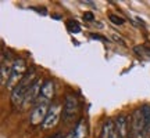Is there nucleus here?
Wrapping results in <instances>:
<instances>
[{"instance_id": "f257e3e1", "label": "nucleus", "mask_w": 150, "mask_h": 138, "mask_svg": "<svg viewBox=\"0 0 150 138\" xmlns=\"http://www.w3.org/2000/svg\"><path fill=\"white\" fill-rule=\"evenodd\" d=\"M36 80V70L31 69L29 72H27V75L24 76V79L17 84V87L11 91V102L14 105H22L25 95H27L28 90L31 89V86L33 84V82Z\"/></svg>"}, {"instance_id": "f03ea898", "label": "nucleus", "mask_w": 150, "mask_h": 138, "mask_svg": "<svg viewBox=\"0 0 150 138\" xmlns=\"http://www.w3.org/2000/svg\"><path fill=\"white\" fill-rule=\"evenodd\" d=\"M50 101L43 98L42 95L36 100V102L33 104L32 111H31V115H29V122L33 126H39V124H43L45 122V117L47 115L49 108H50Z\"/></svg>"}, {"instance_id": "7ed1b4c3", "label": "nucleus", "mask_w": 150, "mask_h": 138, "mask_svg": "<svg viewBox=\"0 0 150 138\" xmlns=\"http://www.w3.org/2000/svg\"><path fill=\"white\" fill-rule=\"evenodd\" d=\"M27 75V64L22 58H17L13 62V68H11V73H10V79L7 82L6 89L7 90L13 91L17 87V84L24 79V76Z\"/></svg>"}, {"instance_id": "20e7f679", "label": "nucleus", "mask_w": 150, "mask_h": 138, "mask_svg": "<svg viewBox=\"0 0 150 138\" xmlns=\"http://www.w3.org/2000/svg\"><path fill=\"white\" fill-rule=\"evenodd\" d=\"M131 135L132 138H146L147 131H146V122L142 109H136L131 119Z\"/></svg>"}, {"instance_id": "39448f33", "label": "nucleus", "mask_w": 150, "mask_h": 138, "mask_svg": "<svg viewBox=\"0 0 150 138\" xmlns=\"http://www.w3.org/2000/svg\"><path fill=\"white\" fill-rule=\"evenodd\" d=\"M63 113V105L60 102H52V105L49 108V112L46 117H45V122L42 124L43 130H50L54 128L60 122V117Z\"/></svg>"}, {"instance_id": "423d86ee", "label": "nucleus", "mask_w": 150, "mask_h": 138, "mask_svg": "<svg viewBox=\"0 0 150 138\" xmlns=\"http://www.w3.org/2000/svg\"><path fill=\"white\" fill-rule=\"evenodd\" d=\"M79 111V102L76 100L74 94H67L64 100V105H63V119L64 122H72L74 117L78 115Z\"/></svg>"}, {"instance_id": "0eeeda50", "label": "nucleus", "mask_w": 150, "mask_h": 138, "mask_svg": "<svg viewBox=\"0 0 150 138\" xmlns=\"http://www.w3.org/2000/svg\"><path fill=\"white\" fill-rule=\"evenodd\" d=\"M45 82H42V79H36L33 82V84L31 86V89L28 90L27 95H25V100H24V104L22 106L27 108L28 105H33L36 100L40 97V91H42V86Z\"/></svg>"}, {"instance_id": "6e6552de", "label": "nucleus", "mask_w": 150, "mask_h": 138, "mask_svg": "<svg viewBox=\"0 0 150 138\" xmlns=\"http://www.w3.org/2000/svg\"><path fill=\"white\" fill-rule=\"evenodd\" d=\"M11 68H13V64L10 62V55L6 57V53L3 50L1 51V69H0V83H1V87L7 86V82L10 79Z\"/></svg>"}, {"instance_id": "1a4fd4ad", "label": "nucleus", "mask_w": 150, "mask_h": 138, "mask_svg": "<svg viewBox=\"0 0 150 138\" xmlns=\"http://www.w3.org/2000/svg\"><path fill=\"white\" fill-rule=\"evenodd\" d=\"M114 123H115V131H117L118 138H131L128 117L125 115H120Z\"/></svg>"}, {"instance_id": "9d476101", "label": "nucleus", "mask_w": 150, "mask_h": 138, "mask_svg": "<svg viewBox=\"0 0 150 138\" xmlns=\"http://www.w3.org/2000/svg\"><path fill=\"white\" fill-rule=\"evenodd\" d=\"M65 138H86V123H85V120L81 119L79 122L76 123V126L65 135Z\"/></svg>"}, {"instance_id": "9b49d317", "label": "nucleus", "mask_w": 150, "mask_h": 138, "mask_svg": "<svg viewBox=\"0 0 150 138\" xmlns=\"http://www.w3.org/2000/svg\"><path fill=\"white\" fill-rule=\"evenodd\" d=\"M102 138H118L115 131V123L111 119H107L102 127Z\"/></svg>"}, {"instance_id": "f8f14e48", "label": "nucleus", "mask_w": 150, "mask_h": 138, "mask_svg": "<svg viewBox=\"0 0 150 138\" xmlns=\"http://www.w3.org/2000/svg\"><path fill=\"white\" fill-rule=\"evenodd\" d=\"M40 95L46 100H52L54 95V83L53 80H46L42 86V91H40Z\"/></svg>"}, {"instance_id": "ddd939ff", "label": "nucleus", "mask_w": 150, "mask_h": 138, "mask_svg": "<svg viewBox=\"0 0 150 138\" xmlns=\"http://www.w3.org/2000/svg\"><path fill=\"white\" fill-rule=\"evenodd\" d=\"M140 109H142V112H143V116H145L146 131H147V135L150 137V105H143Z\"/></svg>"}, {"instance_id": "4468645a", "label": "nucleus", "mask_w": 150, "mask_h": 138, "mask_svg": "<svg viewBox=\"0 0 150 138\" xmlns=\"http://www.w3.org/2000/svg\"><path fill=\"white\" fill-rule=\"evenodd\" d=\"M67 28H68V31H70L71 33H79L81 32V26L76 21H68L67 22Z\"/></svg>"}, {"instance_id": "2eb2a0df", "label": "nucleus", "mask_w": 150, "mask_h": 138, "mask_svg": "<svg viewBox=\"0 0 150 138\" xmlns=\"http://www.w3.org/2000/svg\"><path fill=\"white\" fill-rule=\"evenodd\" d=\"M110 21L114 24V25H124L125 24V20H124L122 17H118V15H115V14H110Z\"/></svg>"}, {"instance_id": "dca6fc26", "label": "nucleus", "mask_w": 150, "mask_h": 138, "mask_svg": "<svg viewBox=\"0 0 150 138\" xmlns=\"http://www.w3.org/2000/svg\"><path fill=\"white\" fill-rule=\"evenodd\" d=\"M83 20H85V21H93V20H95V15L92 14L91 11H86L85 14H83Z\"/></svg>"}, {"instance_id": "f3484780", "label": "nucleus", "mask_w": 150, "mask_h": 138, "mask_svg": "<svg viewBox=\"0 0 150 138\" xmlns=\"http://www.w3.org/2000/svg\"><path fill=\"white\" fill-rule=\"evenodd\" d=\"M112 39H114V40H115V42H118V43H121V44H122V46H125V42H124V40H121V39H120V37H117V35H112Z\"/></svg>"}, {"instance_id": "a211bd4d", "label": "nucleus", "mask_w": 150, "mask_h": 138, "mask_svg": "<svg viewBox=\"0 0 150 138\" xmlns=\"http://www.w3.org/2000/svg\"><path fill=\"white\" fill-rule=\"evenodd\" d=\"M49 138H63V137H61V134H54V135H52V137H49Z\"/></svg>"}, {"instance_id": "6ab92c4d", "label": "nucleus", "mask_w": 150, "mask_h": 138, "mask_svg": "<svg viewBox=\"0 0 150 138\" xmlns=\"http://www.w3.org/2000/svg\"><path fill=\"white\" fill-rule=\"evenodd\" d=\"M146 138H150V137H149V135H147V137H146Z\"/></svg>"}, {"instance_id": "aec40b11", "label": "nucleus", "mask_w": 150, "mask_h": 138, "mask_svg": "<svg viewBox=\"0 0 150 138\" xmlns=\"http://www.w3.org/2000/svg\"><path fill=\"white\" fill-rule=\"evenodd\" d=\"M131 138H132V135H131Z\"/></svg>"}]
</instances>
